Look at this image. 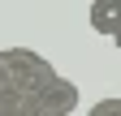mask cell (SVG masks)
Instances as JSON below:
<instances>
[{"label": "cell", "mask_w": 121, "mask_h": 116, "mask_svg": "<svg viewBox=\"0 0 121 116\" xmlns=\"http://www.w3.org/2000/svg\"><path fill=\"white\" fill-rule=\"evenodd\" d=\"M30 95V116H69L73 108H78V86H73L69 77H43L35 90H26Z\"/></svg>", "instance_id": "6da1fadb"}, {"label": "cell", "mask_w": 121, "mask_h": 116, "mask_svg": "<svg viewBox=\"0 0 121 116\" xmlns=\"http://www.w3.org/2000/svg\"><path fill=\"white\" fill-rule=\"evenodd\" d=\"M86 22H91V30H95V35L112 39V35L121 30V0H91Z\"/></svg>", "instance_id": "7a4b0ae2"}, {"label": "cell", "mask_w": 121, "mask_h": 116, "mask_svg": "<svg viewBox=\"0 0 121 116\" xmlns=\"http://www.w3.org/2000/svg\"><path fill=\"white\" fill-rule=\"evenodd\" d=\"M117 112H121V99H104V103L91 108V116H117Z\"/></svg>", "instance_id": "3957f363"}, {"label": "cell", "mask_w": 121, "mask_h": 116, "mask_svg": "<svg viewBox=\"0 0 121 116\" xmlns=\"http://www.w3.org/2000/svg\"><path fill=\"white\" fill-rule=\"evenodd\" d=\"M13 86V69H9V52H0V90Z\"/></svg>", "instance_id": "277c9868"}, {"label": "cell", "mask_w": 121, "mask_h": 116, "mask_svg": "<svg viewBox=\"0 0 121 116\" xmlns=\"http://www.w3.org/2000/svg\"><path fill=\"white\" fill-rule=\"evenodd\" d=\"M112 43H117V52H121V30H117V35H112Z\"/></svg>", "instance_id": "5b68a950"}]
</instances>
